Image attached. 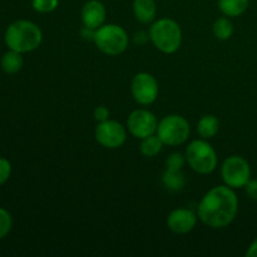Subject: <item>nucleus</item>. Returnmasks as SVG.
Instances as JSON below:
<instances>
[{"mask_svg": "<svg viewBox=\"0 0 257 257\" xmlns=\"http://www.w3.org/2000/svg\"><path fill=\"white\" fill-rule=\"evenodd\" d=\"M237 212L238 198L233 188L216 186L201 200L197 216L205 225L212 228H222L235 220Z\"/></svg>", "mask_w": 257, "mask_h": 257, "instance_id": "nucleus-1", "label": "nucleus"}, {"mask_svg": "<svg viewBox=\"0 0 257 257\" xmlns=\"http://www.w3.org/2000/svg\"><path fill=\"white\" fill-rule=\"evenodd\" d=\"M4 39L9 49L23 54L39 48L43 40V33L33 22L17 20L8 27Z\"/></svg>", "mask_w": 257, "mask_h": 257, "instance_id": "nucleus-2", "label": "nucleus"}, {"mask_svg": "<svg viewBox=\"0 0 257 257\" xmlns=\"http://www.w3.org/2000/svg\"><path fill=\"white\" fill-rule=\"evenodd\" d=\"M150 39L160 52L172 54L177 52L182 44V30L176 20L162 18L151 27Z\"/></svg>", "mask_w": 257, "mask_h": 257, "instance_id": "nucleus-3", "label": "nucleus"}, {"mask_svg": "<svg viewBox=\"0 0 257 257\" xmlns=\"http://www.w3.org/2000/svg\"><path fill=\"white\" fill-rule=\"evenodd\" d=\"M94 44L107 55H119L128 48L130 37L122 27L117 24H103L95 30Z\"/></svg>", "mask_w": 257, "mask_h": 257, "instance_id": "nucleus-4", "label": "nucleus"}, {"mask_svg": "<svg viewBox=\"0 0 257 257\" xmlns=\"http://www.w3.org/2000/svg\"><path fill=\"white\" fill-rule=\"evenodd\" d=\"M186 161L195 172L208 175L217 167V155L205 140H195L186 148Z\"/></svg>", "mask_w": 257, "mask_h": 257, "instance_id": "nucleus-5", "label": "nucleus"}, {"mask_svg": "<svg viewBox=\"0 0 257 257\" xmlns=\"http://www.w3.org/2000/svg\"><path fill=\"white\" fill-rule=\"evenodd\" d=\"M157 136L163 145L180 146L188 140L191 127L185 117L178 114L166 115L157 125Z\"/></svg>", "mask_w": 257, "mask_h": 257, "instance_id": "nucleus-6", "label": "nucleus"}, {"mask_svg": "<svg viewBox=\"0 0 257 257\" xmlns=\"http://www.w3.org/2000/svg\"><path fill=\"white\" fill-rule=\"evenodd\" d=\"M221 175L225 185L236 190L245 187L246 183L251 180V168L243 157L231 156L223 161Z\"/></svg>", "mask_w": 257, "mask_h": 257, "instance_id": "nucleus-7", "label": "nucleus"}, {"mask_svg": "<svg viewBox=\"0 0 257 257\" xmlns=\"http://www.w3.org/2000/svg\"><path fill=\"white\" fill-rule=\"evenodd\" d=\"M94 136L100 146L109 150H115L124 145L127 140V131L124 125L120 124L117 120L107 119L104 122L98 123Z\"/></svg>", "mask_w": 257, "mask_h": 257, "instance_id": "nucleus-8", "label": "nucleus"}, {"mask_svg": "<svg viewBox=\"0 0 257 257\" xmlns=\"http://www.w3.org/2000/svg\"><path fill=\"white\" fill-rule=\"evenodd\" d=\"M131 92L136 102L142 105H148L157 99L160 87L152 74L142 72L133 77L131 83Z\"/></svg>", "mask_w": 257, "mask_h": 257, "instance_id": "nucleus-9", "label": "nucleus"}, {"mask_svg": "<svg viewBox=\"0 0 257 257\" xmlns=\"http://www.w3.org/2000/svg\"><path fill=\"white\" fill-rule=\"evenodd\" d=\"M157 118L147 109H136L128 115L127 128L131 135L138 140L152 136L157 132Z\"/></svg>", "mask_w": 257, "mask_h": 257, "instance_id": "nucleus-10", "label": "nucleus"}, {"mask_svg": "<svg viewBox=\"0 0 257 257\" xmlns=\"http://www.w3.org/2000/svg\"><path fill=\"white\" fill-rule=\"evenodd\" d=\"M198 216L193 211L187 210V208H177L173 210L167 217V227L172 232L180 233H188L195 228L197 223Z\"/></svg>", "mask_w": 257, "mask_h": 257, "instance_id": "nucleus-11", "label": "nucleus"}, {"mask_svg": "<svg viewBox=\"0 0 257 257\" xmlns=\"http://www.w3.org/2000/svg\"><path fill=\"white\" fill-rule=\"evenodd\" d=\"M105 7L99 0H89L82 8V22L84 27L90 28V29L97 30L98 28L102 27L105 20Z\"/></svg>", "mask_w": 257, "mask_h": 257, "instance_id": "nucleus-12", "label": "nucleus"}, {"mask_svg": "<svg viewBox=\"0 0 257 257\" xmlns=\"http://www.w3.org/2000/svg\"><path fill=\"white\" fill-rule=\"evenodd\" d=\"M133 14L138 22L150 24L155 20L157 7L155 0H133Z\"/></svg>", "mask_w": 257, "mask_h": 257, "instance_id": "nucleus-13", "label": "nucleus"}, {"mask_svg": "<svg viewBox=\"0 0 257 257\" xmlns=\"http://www.w3.org/2000/svg\"><path fill=\"white\" fill-rule=\"evenodd\" d=\"M250 0H218V9L223 15L236 18L247 10Z\"/></svg>", "mask_w": 257, "mask_h": 257, "instance_id": "nucleus-14", "label": "nucleus"}, {"mask_svg": "<svg viewBox=\"0 0 257 257\" xmlns=\"http://www.w3.org/2000/svg\"><path fill=\"white\" fill-rule=\"evenodd\" d=\"M24 64V59H23L22 53L15 52V50L9 49V52L5 53L0 60V65L2 69L8 74H15L19 72Z\"/></svg>", "mask_w": 257, "mask_h": 257, "instance_id": "nucleus-15", "label": "nucleus"}, {"mask_svg": "<svg viewBox=\"0 0 257 257\" xmlns=\"http://www.w3.org/2000/svg\"><path fill=\"white\" fill-rule=\"evenodd\" d=\"M220 130V120L212 114L203 115L197 124V132L203 140H210L215 137Z\"/></svg>", "mask_w": 257, "mask_h": 257, "instance_id": "nucleus-16", "label": "nucleus"}, {"mask_svg": "<svg viewBox=\"0 0 257 257\" xmlns=\"http://www.w3.org/2000/svg\"><path fill=\"white\" fill-rule=\"evenodd\" d=\"M163 186L167 188L168 191L172 192H178V191L183 190L186 185V178L181 171H170L166 170V172L162 176Z\"/></svg>", "mask_w": 257, "mask_h": 257, "instance_id": "nucleus-17", "label": "nucleus"}, {"mask_svg": "<svg viewBox=\"0 0 257 257\" xmlns=\"http://www.w3.org/2000/svg\"><path fill=\"white\" fill-rule=\"evenodd\" d=\"M141 141L142 142H141L140 150L145 157H155V156H157L162 151L163 142L160 140L157 135L148 136V137L143 138Z\"/></svg>", "mask_w": 257, "mask_h": 257, "instance_id": "nucleus-18", "label": "nucleus"}, {"mask_svg": "<svg viewBox=\"0 0 257 257\" xmlns=\"http://www.w3.org/2000/svg\"><path fill=\"white\" fill-rule=\"evenodd\" d=\"M213 34L217 39L220 40H227L232 37L233 34V25L226 17L218 18L212 25Z\"/></svg>", "mask_w": 257, "mask_h": 257, "instance_id": "nucleus-19", "label": "nucleus"}, {"mask_svg": "<svg viewBox=\"0 0 257 257\" xmlns=\"http://www.w3.org/2000/svg\"><path fill=\"white\" fill-rule=\"evenodd\" d=\"M59 0H32V7L38 13H52L58 8Z\"/></svg>", "mask_w": 257, "mask_h": 257, "instance_id": "nucleus-20", "label": "nucleus"}, {"mask_svg": "<svg viewBox=\"0 0 257 257\" xmlns=\"http://www.w3.org/2000/svg\"><path fill=\"white\" fill-rule=\"evenodd\" d=\"M13 227L12 215L5 208L0 207V240L7 237Z\"/></svg>", "mask_w": 257, "mask_h": 257, "instance_id": "nucleus-21", "label": "nucleus"}, {"mask_svg": "<svg viewBox=\"0 0 257 257\" xmlns=\"http://www.w3.org/2000/svg\"><path fill=\"white\" fill-rule=\"evenodd\" d=\"M186 156H182L180 152H173L166 160V167L170 171H181L185 166Z\"/></svg>", "mask_w": 257, "mask_h": 257, "instance_id": "nucleus-22", "label": "nucleus"}, {"mask_svg": "<svg viewBox=\"0 0 257 257\" xmlns=\"http://www.w3.org/2000/svg\"><path fill=\"white\" fill-rule=\"evenodd\" d=\"M12 175V163L7 158L0 157V186L4 185Z\"/></svg>", "mask_w": 257, "mask_h": 257, "instance_id": "nucleus-23", "label": "nucleus"}, {"mask_svg": "<svg viewBox=\"0 0 257 257\" xmlns=\"http://www.w3.org/2000/svg\"><path fill=\"white\" fill-rule=\"evenodd\" d=\"M93 114H94V119L97 120L98 123L109 119V109H108L107 107H104V105H99V107L95 108Z\"/></svg>", "mask_w": 257, "mask_h": 257, "instance_id": "nucleus-24", "label": "nucleus"}, {"mask_svg": "<svg viewBox=\"0 0 257 257\" xmlns=\"http://www.w3.org/2000/svg\"><path fill=\"white\" fill-rule=\"evenodd\" d=\"M246 195L251 198V200L257 201V180H250L246 183L245 187Z\"/></svg>", "mask_w": 257, "mask_h": 257, "instance_id": "nucleus-25", "label": "nucleus"}, {"mask_svg": "<svg viewBox=\"0 0 257 257\" xmlns=\"http://www.w3.org/2000/svg\"><path fill=\"white\" fill-rule=\"evenodd\" d=\"M94 34H95V30L94 29H90V28L84 27L80 29V35L83 37V39L85 40H94Z\"/></svg>", "mask_w": 257, "mask_h": 257, "instance_id": "nucleus-26", "label": "nucleus"}, {"mask_svg": "<svg viewBox=\"0 0 257 257\" xmlns=\"http://www.w3.org/2000/svg\"><path fill=\"white\" fill-rule=\"evenodd\" d=\"M148 38H150V34L147 35L145 32H137L133 35V39H135V42L137 43V44H145L148 40Z\"/></svg>", "mask_w": 257, "mask_h": 257, "instance_id": "nucleus-27", "label": "nucleus"}, {"mask_svg": "<svg viewBox=\"0 0 257 257\" xmlns=\"http://www.w3.org/2000/svg\"><path fill=\"white\" fill-rule=\"evenodd\" d=\"M246 256L247 257H257V238L252 241L250 246H248L247 251H246Z\"/></svg>", "mask_w": 257, "mask_h": 257, "instance_id": "nucleus-28", "label": "nucleus"}]
</instances>
